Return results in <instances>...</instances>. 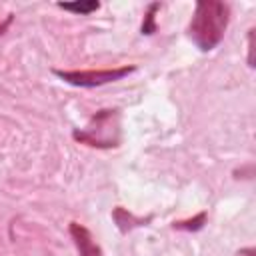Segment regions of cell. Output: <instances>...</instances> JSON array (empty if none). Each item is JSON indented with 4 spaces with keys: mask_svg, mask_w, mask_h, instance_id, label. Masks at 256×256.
Listing matches in <instances>:
<instances>
[{
    "mask_svg": "<svg viewBox=\"0 0 256 256\" xmlns=\"http://www.w3.org/2000/svg\"><path fill=\"white\" fill-rule=\"evenodd\" d=\"M72 138L90 148H100V150L118 148L122 142L120 110L118 108L98 110L84 128H76L72 132Z\"/></svg>",
    "mask_w": 256,
    "mask_h": 256,
    "instance_id": "2",
    "label": "cell"
},
{
    "mask_svg": "<svg viewBox=\"0 0 256 256\" xmlns=\"http://www.w3.org/2000/svg\"><path fill=\"white\" fill-rule=\"evenodd\" d=\"M162 8L160 2H150L144 10V18H142V24H140V34L142 36H152L156 30H158V24H156V12Z\"/></svg>",
    "mask_w": 256,
    "mask_h": 256,
    "instance_id": "7",
    "label": "cell"
},
{
    "mask_svg": "<svg viewBox=\"0 0 256 256\" xmlns=\"http://www.w3.org/2000/svg\"><path fill=\"white\" fill-rule=\"evenodd\" d=\"M68 232H70V238L78 250V256H104L100 244L94 240L92 232L86 226H82L80 222H70Z\"/></svg>",
    "mask_w": 256,
    "mask_h": 256,
    "instance_id": "4",
    "label": "cell"
},
{
    "mask_svg": "<svg viewBox=\"0 0 256 256\" xmlns=\"http://www.w3.org/2000/svg\"><path fill=\"white\" fill-rule=\"evenodd\" d=\"M254 34H256V30L250 28V30H248V36H246V48H248L246 64H248V68H254V66H256V64H254Z\"/></svg>",
    "mask_w": 256,
    "mask_h": 256,
    "instance_id": "9",
    "label": "cell"
},
{
    "mask_svg": "<svg viewBox=\"0 0 256 256\" xmlns=\"http://www.w3.org/2000/svg\"><path fill=\"white\" fill-rule=\"evenodd\" d=\"M56 6L76 16H88L100 8V2L98 0H74V2H56Z\"/></svg>",
    "mask_w": 256,
    "mask_h": 256,
    "instance_id": "6",
    "label": "cell"
},
{
    "mask_svg": "<svg viewBox=\"0 0 256 256\" xmlns=\"http://www.w3.org/2000/svg\"><path fill=\"white\" fill-rule=\"evenodd\" d=\"M206 220H208V212H206V210H202V212H198V214H196V216H192V218H186V220H178V222H174V224H172V228H174V230H182V232H198V230H202V228H204Z\"/></svg>",
    "mask_w": 256,
    "mask_h": 256,
    "instance_id": "8",
    "label": "cell"
},
{
    "mask_svg": "<svg viewBox=\"0 0 256 256\" xmlns=\"http://www.w3.org/2000/svg\"><path fill=\"white\" fill-rule=\"evenodd\" d=\"M228 22L230 4L218 0H198L188 22L186 34L200 52H210L222 42Z\"/></svg>",
    "mask_w": 256,
    "mask_h": 256,
    "instance_id": "1",
    "label": "cell"
},
{
    "mask_svg": "<svg viewBox=\"0 0 256 256\" xmlns=\"http://www.w3.org/2000/svg\"><path fill=\"white\" fill-rule=\"evenodd\" d=\"M12 20H14V14H8V16H6V20L0 24V36H2V34H6V30H8V28H10V24H12Z\"/></svg>",
    "mask_w": 256,
    "mask_h": 256,
    "instance_id": "10",
    "label": "cell"
},
{
    "mask_svg": "<svg viewBox=\"0 0 256 256\" xmlns=\"http://www.w3.org/2000/svg\"><path fill=\"white\" fill-rule=\"evenodd\" d=\"M112 220H114V224L118 226V230H120L122 234H126V232H130V230H134V228L148 226V222L152 220V216L140 218V216H134L132 212H128L126 208L116 206V208L112 210Z\"/></svg>",
    "mask_w": 256,
    "mask_h": 256,
    "instance_id": "5",
    "label": "cell"
},
{
    "mask_svg": "<svg viewBox=\"0 0 256 256\" xmlns=\"http://www.w3.org/2000/svg\"><path fill=\"white\" fill-rule=\"evenodd\" d=\"M136 72V66H118V68H98V70H58L54 68L52 74L58 76L62 82L78 88H96L110 82H118L128 74Z\"/></svg>",
    "mask_w": 256,
    "mask_h": 256,
    "instance_id": "3",
    "label": "cell"
},
{
    "mask_svg": "<svg viewBox=\"0 0 256 256\" xmlns=\"http://www.w3.org/2000/svg\"><path fill=\"white\" fill-rule=\"evenodd\" d=\"M236 256H256V250L252 246H246V248H240L236 252Z\"/></svg>",
    "mask_w": 256,
    "mask_h": 256,
    "instance_id": "11",
    "label": "cell"
}]
</instances>
